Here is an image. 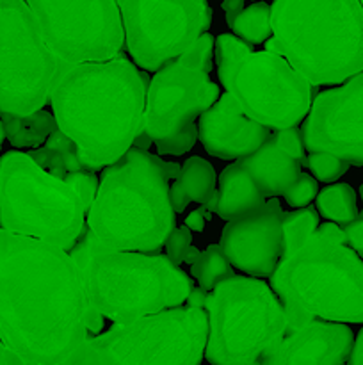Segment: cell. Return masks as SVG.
Segmentation results:
<instances>
[{"label": "cell", "instance_id": "6da1fadb", "mask_svg": "<svg viewBox=\"0 0 363 365\" xmlns=\"http://www.w3.org/2000/svg\"><path fill=\"white\" fill-rule=\"evenodd\" d=\"M102 330L68 250L0 228V339L23 364H68Z\"/></svg>", "mask_w": 363, "mask_h": 365}, {"label": "cell", "instance_id": "7a4b0ae2", "mask_svg": "<svg viewBox=\"0 0 363 365\" xmlns=\"http://www.w3.org/2000/svg\"><path fill=\"white\" fill-rule=\"evenodd\" d=\"M98 180L59 130L28 152L0 155V228L70 252L85 228Z\"/></svg>", "mask_w": 363, "mask_h": 365}, {"label": "cell", "instance_id": "3957f363", "mask_svg": "<svg viewBox=\"0 0 363 365\" xmlns=\"http://www.w3.org/2000/svg\"><path fill=\"white\" fill-rule=\"evenodd\" d=\"M148 77L128 59L63 64L50 93L57 127L91 171L116 163L142 130Z\"/></svg>", "mask_w": 363, "mask_h": 365}, {"label": "cell", "instance_id": "277c9868", "mask_svg": "<svg viewBox=\"0 0 363 365\" xmlns=\"http://www.w3.org/2000/svg\"><path fill=\"white\" fill-rule=\"evenodd\" d=\"M178 173V164L128 148L100 177L85 216L88 230L107 248L159 252L177 223L167 180Z\"/></svg>", "mask_w": 363, "mask_h": 365}, {"label": "cell", "instance_id": "5b68a950", "mask_svg": "<svg viewBox=\"0 0 363 365\" xmlns=\"http://www.w3.org/2000/svg\"><path fill=\"white\" fill-rule=\"evenodd\" d=\"M269 280L287 314V331L315 317L363 323V260L333 221L283 253Z\"/></svg>", "mask_w": 363, "mask_h": 365}, {"label": "cell", "instance_id": "8992f818", "mask_svg": "<svg viewBox=\"0 0 363 365\" xmlns=\"http://www.w3.org/2000/svg\"><path fill=\"white\" fill-rule=\"evenodd\" d=\"M265 50L283 56L310 84H342L363 71L359 0H274Z\"/></svg>", "mask_w": 363, "mask_h": 365}, {"label": "cell", "instance_id": "52a82bcc", "mask_svg": "<svg viewBox=\"0 0 363 365\" xmlns=\"http://www.w3.org/2000/svg\"><path fill=\"white\" fill-rule=\"evenodd\" d=\"M84 280L88 303L114 323H130L187 302L192 284L166 255L112 250L84 230L70 250Z\"/></svg>", "mask_w": 363, "mask_h": 365}, {"label": "cell", "instance_id": "ba28073f", "mask_svg": "<svg viewBox=\"0 0 363 365\" xmlns=\"http://www.w3.org/2000/svg\"><path fill=\"white\" fill-rule=\"evenodd\" d=\"M216 63L221 84L249 118L273 130L302 123L313 102V84L283 56L253 52L237 36L221 34Z\"/></svg>", "mask_w": 363, "mask_h": 365}, {"label": "cell", "instance_id": "9c48e42d", "mask_svg": "<svg viewBox=\"0 0 363 365\" xmlns=\"http://www.w3.org/2000/svg\"><path fill=\"white\" fill-rule=\"evenodd\" d=\"M209 316L205 359L217 365L263 362L287 334V314L276 292L256 277H231L203 303Z\"/></svg>", "mask_w": 363, "mask_h": 365}, {"label": "cell", "instance_id": "30bf717a", "mask_svg": "<svg viewBox=\"0 0 363 365\" xmlns=\"http://www.w3.org/2000/svg\"><path fill=\"white\" fill-rule=\"evenodd\" d=\"M209 316L203 307L166 309L130 323H116L107 334L88 339L68 364L194 365L205 359Z\"/></svg>", "mask_w": 363, "mask_h": 365}, {"label": "cell", "instance_id": "8fae6325", "mask_svg": "<svg viewBox=\"0 0 363 365\" xmlns=\"http://www.w3.org/2000/svg\"><path fill=\"white\" fill-rule=\"evenodd\" d=\"M59 70L27 0H0V110L43 109Z\"/></svg>", "mask_w": 363, "mask_h": 365}, {"label": "cell", "instance_id": "7c38bea8", "mask_svg": "<svg viewBox=\"0 0 363 365\" xmlns=\"http://www.w3.org/2000/svg\"><path fill=\"white\" fill-rule=\"evenodd\" d=\"M219 98L209 71L178 57L155 71L146 89L142 130L164 155H184L198 139L196 120Z\"/></svg>", "mask_w": 363, "mask_h": 365}, {"label": "cell", "instance_id": "4fadbf2b", "mask_svg": "<svg viewBox=\"0 0 363 365\" xmlns=\"http://www.w3.org/2000/svg\"><path fill=\"white\" fill-rule=\"evenodd\" d=\"M60 64L120 56L125 29L116 0H27Z\"/></svg>", "mask_w": 363, "mask_h": 365}, {"label": "cell", "instance_id": "5bb4252c", "mask_svg": "<svg viewBox=\"0 0 363 365\" xmlns=\"http://www.w3.org/2000/svg\"><path fill=\"white\" fill-rule=\"evenodd\" d=\"M127 48L137 66L157 71L209 31L206 0H116Z\"/></svg>", "mask_w": 363, "mask_h": 365}, {"label": "cell", "instance_id": "9a60e30c", "mask_svg": "<svg viewBox=\"0 0 363 365\" xmlns=\"http://www.w3.org/2000/svg\"><path fill=\"white\" fill-rule=\"evenodd\" d=\"M308 152H327L363 166V71L319 93L301 127Z\"/></svg>", "mask_w": 363, "mask_h": 365}, {"label": "cell", "instance_id": "2e32d148", "mask_svg": "<svg viewBox=\"0 0 363 365\" xmlns=\"http://www.w3.org/2000/svg\"><path fill=\"white\" fill-rule=\"evenodd\" d=\"M219 246L231 266L256 278H269L283 255V210L276 198L228 221Z\"/></svg>", "mask_w": 363, "mask_h": 365}, {"label": "cell", "instance_id": "e0dca14e", "mask_svg": "<svg viewBox=\"0 0 363 365\" xmlns=\"http://www.w3.org/2000/svg\"><path fill=\"white\" fill-rule=\"evenodd\" d=\"M273 135V128L249 118L231 95H223L199 116L198 139L206 153L223 160L256 152Z\"/></svg>", "mask_w": 363, "mask_h": 365}, {"label": "cell", "instance_id": "ac0fdd59", "mask_svg": "<svg viewBox=\"0 0 363 365\" xmlns=\"http://www.w3.org/2000/svg\"><path fill=\"white\" fill-rule=\"evenodd\" d=\"M354 337L347 324L338 321H310L285 334L280 344L262 364L276 365H335L345 364Z\"/></svg>", "mask_w": 363, "mask_h": 365}, {"label": "cell", "instance_id": "d6986e66", "mask_svg": "<svg viewBox=\"0 0 363 365\" xmlns=\"http://www.w3.org/2000/svg\"><path fill=\"white\" fill-rule=\"evenodd\" d=\"M269 198H265L248 168L242 164L241 159H235V163L221 173L216 195L210 198L209 203H205V209L217 212V216L223 217L224 221H230L258 209Z\"/></svg>", "mask_w": 363, "mask_h": 365}, {"label": "cell", "instance_id": "ffe728a7", "mask_svg": "<svg viewBox=\"0 0 363 365\" xmlns=\"http://www.w3.org/2000/svg\"><path fill=\"white\" fill-rule=\"evenodd\" d=\"M241 160L262 189L265 198L283 196L301 175L302 160L283 152L274 139V132L256 152L241 157Z\"/></svg>", "mask_w": 363, "mask_h": 365}, {"label": "cell", "instance_id": "44dd1931", "mask_svg": "<svg viewBox=\"0 0 363 365\" xmlns=\"http://www.w3.org/2000/svg\"><path fill=\"white\" fill-rule=\"evenodd\" d=\"M216 184L217 178L212 164L201 157H191L180 168V173L169 187V200L174 212H184L191 202L201 205L209 203L216 195Z\"/></svg>", "mask_w": 363, "mask_h": 365}, {"label": "cell", "instance_id": "7402d4cb", "mask_svg": "<svg viewBox=\"0 0 363 365\" xmlns=\"http://www.w3.org/2000/svg\"><path fill=\"white\" fill-rule=\"evenodd\" d=\"M0 118H2L4 135L9 145L16 150L39 148L57 128L56 116L45 109H38L28 114L0 110Z\"/></svg>", "mask_w": 363, "mask_h": 365}, {"label": "cell", "instance_id": "603a6c76", "mask_svg": "<svg viewBox=\"0 0 363 365\" xmlns=\"http://www.w3.org/2000/svg\"><path fill=\"white\" fill-rule=\"evenodd\" d=\"M317 210L327 221H333L340 227L358 220L359 212L354 189L349 184H335L322 189L317 195Z\"/></svg>", "mask_w": 363, "mask_h": 365}, {"label": "cell", "instance_id": "cb8c5ba5", "mask_svg": "<svg viewBox=\"0 0 363 365\" xmlns=\"http://www.w3.org/2000/svg\"><path fill=\"white\" fill-rule=\"evenodd\" d=\"M231 31L238 39L248 45H262L273 36L270 27V6L267 2H253L249 7L241 11L235 21L231 24Z\"/></svg>", "mask_w": 363, "mask_h": 365}, {"label": "cell", "instance_id": "d4e9b609", "mask_svg": "<svg viewBox=\"0 0 363 365\" xmlns=\"http://www.w3.org/2000/svg\"><path fill=\"white\" fill-rule=\"evenodd\" d=\"M191 273L203 291H212L217 284L235 277L233 266L219 245L209 246L199 252L198 259L191 264Z\"/></svg>", "mask_w": 363, "mask_h": 365}, {"label": "cell", "instance_id": "484cf974", "mask_svg": "<svg viewBox=\"0 0 363 365\" xmlns=\"http://www.w3.org/2000/svg\"><path fill=\"white\" fill-rule=\"evenodd\" d=\"M319 227V214L315 209H295L294 212H283V253L301 246Z\"/></svg>", "mask_w": 363, "mask_h": 365}, {"label": "cell", "instance_id": "4316f807", "mask_svg": "<svg viewBox=\"0 0 363 365\" xmlns=\"http://www.w3.org/2000/svg\"><path fill=\"white\" fill-rule=\"evenodd\" d=\"M305 164L310 168L313 177L322 182L338 180L351 166L347 160L327 152H310L305 159Z\"/></svg>", "mask_w": 363, "mask_h": 365}, {"label": "cell", "instance_id": "83f0119b", "mask_svg": "<svg viewBox=\"0 0 363 365\" xmlns=\"http://www.w3.org/2000/svg\"><path fill=\"white\" fill-rule=\"evenodd\" d=\"M212 53H214V38L206 32H203L185 52L178 56V59L184 61L185 64L199 68V70L209 71L212 70Z\"/></svg>", "mask_w": 363, "mask_h": 365}, {"label": "cell", "instance_id": "f1b7e54d", "mask_svg": "<svg viewBox=\"0 0 363 365\" xmlns=\"http://www.w3.org/2000/svg\"><path fill=\"white\" fill-rule=\"evenodd\" d=\"M317 192H319V187H317L315 178L306 173H301L298 180L287 189L283 198L292 209H301V207H308L317 198Z\"/></svg>", "mask_w": 363, "mask_h": 365}, {"label": "cell", "instance_id": "f546056e", "mask_svg": "<svg viewBox=\"0 0 363 365\" xmlns=\"http://www.w3.org/2000/svg\"><path fill=\"white\" fill-rule=\"evenodd\" d=\"M191 241H192V235L187 227L173 228L171 234L167 235L166 242H164L167 259H169L173 264H177V266H180L182 262H185V257H187L189 248H191Z\"/></svg>", "mask_w": 363, "mask_h": 365}, {"label": "cell", "instance_id": "4dcf8cb0", "mask_svg": "<svg viewBox=\"0 0 363 365\" xmlns=\"http://www.w3.org/2000/svg\"><path fill=\"white\" fill-rule=\"evenodd\" d=\"M274 139H276L278 146L288 155L295 157L299 160H305V143H302L301 130L298 127H287L274 130Z\"/></svg>", "mask_w": 363, "mask_h": 365}, {"label": "cell", "instance_id": "1f68e13d", "mask_svg": "<svg viewBox=\"0 0 363 365\" xmlns=\"http://www.w3.org/2000/svg\"><path fill=\"white\" fill-rule=\"evenodd\" d=\"M345 237H347V245L354 250L359 255V259L363 260V217L351 221V223L344 225Z\"/></svg>", "mask_w": 363, "mask_h": 365}, {"label": "cell", "instance_id": "d6a6232c", "mask_svg": "<svg viewBox=\"0 0 363 365\" xmlns=\"http://www.w3.org/2000/svg\"><path fill=\"white\" fill-rule=\"evenodd\" d=\"M224 14H226V21L231 27V24L235 21V18L241 14V11L244 9V0H224L223 2Z\"/></svg>", "mask_w": 363, "mask_h": 365}, {"label": "cell", "instance_id": "836d02e7", "mask_svg": "<svg viewBox=\"0 0 363 365\" xmlns=\"http://www.w3.org/2000/svg\"><path fill=\"white\" fill-rule=\"evenodd\" d=\"M349 364H363V328L362 331L358 334V337H356L354 344H352V349H351V355H349Z\"/></svg>", "mask_w": 363, "mask_h": 365}, {"label": "cell", "instance_id": "e575fe53", "mask_svg": "<svg viewBox=\"0 0 363 365\" xmlns=\"http://www.w3.org/2000/svg\"><path fill=\"white\" fill-rule=\"evenodd\" d=\"M20 364H23L20 360V356L14 355V353L4 344L2 339H0V365H20Z\"/></svg>", "mask_w": 363, "mask_h": 365}, {"label": "cell", "instance_id": "d590c367", "mask_svg": "<svg viewBox=\"0 0 363 365\" xmlns=\"http://www.w3.org/2000/svg\"><path fill=\"white\" fill-rule=\"evenodd\" d=\"M203 223H205V220H203V216H201V210H196V212H192L187 220V227L192 228V230H198V232L203 230Z\"/></svg>", "mask_w": 363, "mask_h": 365}, {"label": "cell", "instance_id": "8d00e7d4", "mask_svg": "<svg viewBox=\"0 0 363 365\" xmlns=\"http://www.w3.org/2000/svg\"><path fill=\"white\" fill-rule=\"evenodd\" d=\"M198 255H199V250H196V248H189L187 257H185V262H187V264H192V262H194L196 259H198Z\"/></svg>", "mask_w": 363, "mask_h": 365}, {"label": "cell", "instance_id": "74e56055", "mask_svg": "<svg viewBox=\"0 0 363 365\" xmlns=\"http://www.w3.org/2000/svg\"><path fill=\"white\" fill-rule=\"evenodd\" d=\"M4 139H6V135H4V127H2V118H0V150H2V143Z\"/></svg>", "mask_w": 363, "mask_h": 365}, {"label": "cell", "instance_id": "f35d334b", "mask_svg": "<svg viewBox=\"0 0 363 365\" xmlns=\"http://www.w3.org/2000/svg\"><path fill=\"white\" fill-rule=\"evenodd\" d=\"M359 196H362V203H363V185L359 187ZM359 217H363V209H362V214H359Z\"/></svg>", "mask_w": 363, "mask_h": 365}, {"label": "cell", "instance_id": "ab89813d", "mask_svg": "<svg viewBox=\"0 0 363 365\" xmlns=\"http://www.w3.org/2000/svg\"><path fill=\"white\" fill-rule=\"evenodd\" d=\"M359 4H362V7H363V0H359Z\"/></svg>", "mask_w": 363, "mask_h": 365}, {"label": "cell", "instance_id": "60d3db41", "mask_svg": "<svg viewBox=\"0 0 363 365\" xmlns=\"http://www.w3.org/2000/svg\"><path fill=\"white\" fill-rule=\"evenodd\" d=\"M253 2H256V0H253Z\"/></svg>", "mask_w": 363, "mask_h": 365}]
</instances>
